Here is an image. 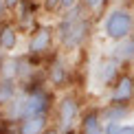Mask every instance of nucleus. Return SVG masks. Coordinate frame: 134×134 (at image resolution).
<instances>
[{
  "instance_id": "obj_12",
  "label": "nucleus",
  "mask_w": 134,
  "mask_h": 134,
  "mask_svg": "<svg viewBox=\"0 0 134 134\" xmlns=\"http://www.w3.org/2000/svg\"><path fill=\"white\" fill-rule=\"evenodd\" d=\"M99 114H101L103 123H110V121H123L125 116L130 114V108H127V103H112V101H110Z\"/></svg>"
},
{
  "instance_id": "obj_8",
  "label": "nucleus",
  "mask_w": 134,
  "mask_h": 134,
  "mask_svg": "<svg viewBox=\"0 0 134 134\" xmlns=\"http://www.w3.org/2000/svg\"><path fill=\"white\" fill-rule=\"evenodd\" d=\"M48 130V112L42 114H31L18 121V132L20 134H44Z\"/></svg>"
},
{
  "instance_id": "obj_18",
  "label": "nucleus",
  "mask_w": 134,
  "mask_h": 134,
  "mask_svg": "<svg viewBox=\"0 0 134 134\" xmlns=\"http://www.w3.org/2000/svg\"><path fill=\"white\" fill-rule=\"evenodd\" d=\"M81 0H62V11H68V9H72V7H77Z\"/></svg>"
},
{
  "instance_id": "obj_16",
  "label": "nucleus",
  "mask_w": 134,
  "mask_h": 134,
  "mask_svg": "<svg viewBox=\"0 0 134 134\" xmlns=\"http://www.w3.org/2000/svg\"><path fill=\"white\" fill-rule=\"evenodd\" d=\"M103 2H105V0H81V7L86 9L88 13H92V11H97Z\"/></svg>"
},
{
  "instance_id": "obj_19",
  "label": "nucleus",
  "mask_w": 134,
  "mask_h": 134,
  "mask_svg": "<svg viewBox=\"0 0 134 134\" xmlns=\"http://www.w3.org/2000/svg\"><path fill=\"white\" fill-rule=\"evenodd\" d=\"M20 2H22V0H7V9H9V11L18 9V7H20Z\"/></svg>"
},
{
  "instance_id": "obj_20",
  "label": "nucleus",
  "mask_w": 134,
  "mask_h": 134,
  "mask_svg": "<svg viewBox=\"0 0 134 134\" xmlns=\"http://www.w3.org/2000/svg\"><path fill=\"white\" fill-rule=\"evenodd\" d=\"M7 11H9V9H7V0H0V20L4 18V13H7Z\"/></svg>"
},
{
  "instance_id": "obj_15",
  "label": "nucleus",
  "mask_w": 134,
  "mask_h": 134,
  "mask_svg": "<svg viewBox=\"0 0 134 134\" xmlns=\"http://www.w3.org/2000/svg\"><path fill=\"white\" fill-rule=\"evenodd\" d=\"M42 7L48 13H59L62 11V0H42Z\"/></svg>"
},
{
  "instance_id": "obj_4",
  "label": "nucleus",
  "mask_w": 134,
  "mask_h": 134,
  "mask_svg": "<svg viewBox=\"0 0 134 134\" xmlns=\"http://www.w3.org/2000/svg\"><path fill=\"white\" fill-rule=\"evenodd\" d=\"M51 108V97L44 90H33V92H22V119L31 114H42L48 112Z\"/></svg>"
},
{
  "instance_id": "obj_6",
  "label": "nucleus",
  "mask_w": 134,
  "mask_h": 134,
  "mask_svg": "<svg viewBox=\"0 0 134 134\" xmlns=\"http://www.w3.org/2000/svg\"><path fill=\"white\" fill-rule=\"evenodd\" d=\"M94 75H97L101 86H112L121 75V62L114 57H103L94 68Z\"/></svg>"
},
{
  "instance_id": "obj_2",
  "label": "nucleus",
  "mask_w": 134,
  "mask_h": 134,
  "mask_svg": "<svg viewBox=\"0 0 134 134\" xmlns=\"http://www.w3.org/2000/svg\"><path fill=\"white\" fill-rule=\"evenodd\" d=\"M103 35L112 42H119L127 37L134 31V15L130 9L125 7H114L108 11V15L103 18Z\"/></svg>"
},
{
  "instance_id": "obj_10",
  "label": "nucleus",
  "mask_w": 134,
  "mask_h": 134,
  "mask_svg": "<svg viewBox=\"0 0 134 134\" xmlns=\"http://www.w3.org/2000/svg\"><path fill=\"white\" fill-rule=\"evenodd\" d=\"M79 132L81 134H103V121L97 110H90L81 116L79 121Z\"/></svg>"
},
{
  "instance_id": "obj_5",
  "label": "nucleus",
  "mask_w": 134,
  "mask_h": 134,
  "mask_svg": "<svg viewBox=\"0 0 134 134\" xmlns=\"http://www.w3.org/2000/svg\"><path fill=\"white\" fill-rule=\"evenodd\" d=\"M110 101L112 103H127L134 101V77L123 72L119 75V79L112 83V90H110Z\"/></svg>"
},
{
  "instance_id": "obj_17",
  "label": "nucleus",
  "mask_w": 134,
  "mask_h": 134,
  "mask_svg": "<svg viewBox=\"0 0 134 134\" xmlns=\"http://www.w3.org/2000/svg\"><path fill=\"white\" fill-rule=\"evenodd\" d=\"M114 134H134V125L132 123H121L114 130Z\"/></svg>"
},
{
  "instance_id": "obj_14",
  "label": "nucleus",
  "mask_w": 134,
  "mask_h": 134,
  "mask_svg": "<svg viewBox=\"0 0 134 134\" xmlns=\"http://www.w3.org/2000/svg\"><path fill=\"white\" fill-rule=\"evenodd\" d=\"M18 94V88H15V79H9V77H0V105L9 103L11 99Z\"/></svg>"
},
{
  "instance_id": "obj_1",
  "label": "nucleus",
  "mask_w": 134,
  "mask_h": 134,
  "mask_svg": "<svg viewBox=\"0 0 134 134\" xmlns=\"http://www.w3.org/2000/svg\"><path fill=\"white\" fill-rule=\"evenodd\" d=\"M90 31H92L90 13L79 2L77 7L64 11V18L59 20L57 29H55V35H57V42L66 51H75V48L86 44V40L90 37Z\"/></svg>"
},
{
  "instance_id": "obj_7",
  "label": "nucleus",
  "mask_w": 134,
  "mask_h": 134,
  "mask_svg": "<svg viewBox=\"0 0 134 134\" xmlns=\"http://www.w3.org/2000/svg\"><path fill=\"white\" fill-rule=\"evenodd\" d=\"M53 46V29L51 26H40L33 31L31 42H29V53L31 55H44Z\"/></svg>"
},
{
  "instance_id": "obj_3",
  "label": "nucleus",
  "mask_w": 134,
  "mask_h": 134,
  "mask_svg": "<svg viewBox=\"0 0 134 134\" xmlns=\"http://www.w3.org/2000/svg\"><path fill=\"white\" fill-rule=\"evenodd\" d=\"M81 116V108H79V99L77 94L66 92L55 105V119H57V130L59 132H70L72 123Z\"/></svg>"
},
{
  "instance_id": "obj_11",
  "label": "nucleus",
  "mask_w": 134,
  "mask_h": 134,
  "mask_svg": "<svg viewBox=\"0 0 134 134\" xmlns=\"http://www.w3.org/2000/svg\"><path fill=\"white\" fill-rule=\"evenodd\" d=\"M18 29L13 24H0V51L11 53L18 46Z\"/></svg>"
},
{
  "instance_id": "obj_21",
  "label": "nucleus",
  "mask_w": 134,
  "mask_h": 134,
  "mask_svg": "<svg viewBox=\"0 0 134 134\" xmlns=\"http://www.w3.org/2000/svg\"><path fill=\"white\" fill-rule=\"evenodd\" d=\"M44 134H62V132H59V130H57V127H48V130H46V132H44Z\"/></svg>"
},
{
  "instance_id": "obj_13",
  "label": "nucleus",
  "mask_w": 134,
  "mask_h": 134,
  "mask_svg": "<svg viewBox=\"0 0 134 134\" xmlns=\"http://www.w3.org/2000/svg\"><path fill=\"white\" fill-rule=\"evenodd\" d=\"M48 79H51L53 86H64L66 83V79H68V68H66V64H64L62 57L53 59L51 68H48Z\"/></svg>"
},
{
  "instance_id": "obj_9",
  "label": "nucleus",
  "mask_w": 134,
  "mask_h": 134,
  "mask_svg": "<svg viewBox=\"0 0 134 134\" xmlns=\"http://www.w3.org/2000/svg\"><path fill=\"white\" fill-rule=\"evenodd\" d=\"M112 57L119 59L121 64L134 62V33H130L127 37H123V40H119V42H114Z\"/></svg>"
}]
</instances>
